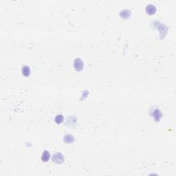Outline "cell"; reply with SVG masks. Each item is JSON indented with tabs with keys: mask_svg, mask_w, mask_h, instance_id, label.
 <instances>
[{
	"mask_svg": "<svg viewBox=\"0 0 176 176\" xmlns=\"http://www.w3.org/2000/svg\"><path fill=\"white\" fill-rule=\"evenodd\" d=\"M145 10L148 15H154L156 12V7L153 4H149L146 7Z\"/></svg>",
	"mask_w": 176,
	"mask_h": 176,
	"instance_id": "3",
	"label": "cell"
},
{
	"mask_svg": "<svg viewBox=\"0 0 176 176\" xmlns=\"http://www.w3.org/2000/svg\"><path fill=\"white\" fill-rule=\"evenodd\" d=\"M83 62L80 58L75 59L74 62V68L76 71H81L83 69Z\"/></svg>",
	"mask_w": 176,
	"mask_h": 176,
	"instance_id": "2",
	"label": "cell"
},
{
	"mask_svg": "<svg viewBox=\"0 0 176 176\" xmlns=\"http://www.w3.org/2000/svg\"><path fill=\"white\" fill-rule=\"evenodd\" d=\"M63 121H64V118L61 114L57 115L55 117V118H54V121L56 122V123L57 124L62 123L63 122Z\"/></svg>",
	"mask_w": 176,
	"mask_h": 176,
	"instance_id": "7",
	"label": "cell"
},
{
	"mask_svg": "<svg viewBox=\"0 0 176 176\" xmlns=\"http://www.w3.org/2000/svg\"><path fill=\"white\" fill-rule=\"evenodd\" d=\"M161 115H162V114H161V112L158 109H155L154 111H153V117H154V118L156 120V121H158L160 118L161 117Z\"/></svg>",
	"mask_w": 176,
	"mask_h": 176,
	"instance_id": "8",
	"label": "cell"
},
{
	"mask_svg": "<svg viewBox=\"0 0 176 176\" xmlns=\"http://www.w3.org/2000/svg\"><path fill=\"white\" fill-rule=\"evenodd\" d=\"M22 73L25 76H28L30 74V69L28 66L25 65V66H24V68H22Z\"/></svg>",
	"mask_w": 176,
	"mask_h": 176,
	"instance_id": "5",
	"label": "cell"
},
{
	"mask_svg": "<svg viewBox=\"0 0 176 176\" xmlns=\"http://www.w3.org/2000/svg\"><path fill=\"white\" fill-rule=\"evenodd\" d=\"M52 161L56 164H62L64 162V157L61 153H56L52 156Z\"/></svg>",
	"mask_w": 176,
	"mask_h": 176,
	"instance_id": "1",
	"label": "cell"
},
{
	"mask_svg": "<svg viewBox=\"0 0 176 176\" xmlns=\"http://www.w3.org/2000/svg\"><path fill=\"white\" fill-rule=\"evenodd\" d=\"M50 153L48 151H44L42 153V155H41V160L43 162H46L50 160Z\"/></svg>",
	"mask_w": 176,
	"mask_h": 176,
	"instance_id": "4",
	"label": "cell"
},
{
	"mask_svg": "<svg viewBox=\"0 0 176 176\" xmlns=\"http://www.w3.org/2000/svg\"><path fill=\"white\" fill-rule=\"evenodd\" d=\"M74 137L72 136V135H70V134L66 135V136H65V138H64V141H65V142L68 143V144H70L72 142H74Z\"/></svg>",
	"mask_w": 176,
	"mask_h": 176,
	"instance_id": "6",
	"label": "cell"
}]
</instances>
